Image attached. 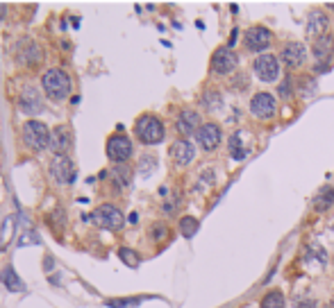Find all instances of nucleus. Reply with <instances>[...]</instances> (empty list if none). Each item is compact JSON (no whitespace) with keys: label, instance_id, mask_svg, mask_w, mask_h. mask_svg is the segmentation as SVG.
Instances as JSON below:
<instances>
[{"label":"nucleus","instance_id":"1","mask_svg":"<svg viewBox=\"0 0 334 308\" xmlns=\"http://www.w3.org/2000/svg\"><path fill=\"white\" fill-rule=\"evenodd\" d=\"M134 134L143 145H159L164 141L166 129H164V122L157 116L143 113V116H139V120L134 125Z\"/></svg>","mask_w":334,"mask_h":308},{"label":"nucleus","instance_id":"2","mask_svg":"<svg viewBox=\"0 0 334 308\" xmlns=\"http://www.w3.org/2000/svg\"><path fill=\"white\" fill-rule=\"evenodd\" d=\"M41 86L50 100H64L70 93V77L60 68H48L41 75Z\"/></svg>","mask_w":334,"mask_h":308},{"label":"nucleus","instance_id":"3","mask_svg":"<svg viewBox=\"0 0 334 308\" xmlns=\"http://www.w3.org/2000/svg\"><path fill=\"white\" fill-rule=\"evenodd\" d=\"M23 141H25V145L30 150L41 152V150H46L50 145V132L41 120H27L23 125Z\"/></svg>","mask_w":334,"mask_h":308},{"label":"nucleus","instance_id":"4","mask_svg":"<svg viewBox=\"0 0 334 308\" xmlns=\"http://www.w3.org/2000/svg\"><path fill=\"white\" fill-rule=\"evenodd\" d=\"M89 220H91L98 229H109V231H119V229H123V222H125L123 213L114 206V204H103V206H98L96 211L89 215Z\"/></svg>","mask_w":334,"mask_h":308},{"label":"nucleus","instance_id":"5","mask_svg":"<svg viewBox=\"0 0 334 308\" xmlns=\"http://www.w3.org/2000/svg\"><path fill=\"white\" fill-rule=\"evenodd\" d=\"M211 73L216 75V77H225V75L234 73L239 66V57L237 52L230 48V46H225V48H218L214 54H211Z\"/></svg>","mask_w":334,"mask_h":308},{"label":"nucleus","instance_id":"6","mask_svg":"<svg viewBox=\"0 0 334 308\" xmlns=\"http://www.w3.org/2000/svg\"><path fill=\"white\" fill-rule=\"evenodd\" d=\"M132 152H134V145H132V141H130L125 134H114V136H109V141H107V156L116 165L125 163V161L132 156Z\"/></svg>","mask_w":334,"mask_h":308},{"label":"nucleus","instance_id":"7","mask_svg":"<svg viewBox=\"0 0 334 308\" xmlns=\"http://www.w3.org/2000/svg\"><path fill=\"white\" fill-rule=\"evenodd\" d=\"M280 59L275 54H259L253 61V73L257 75L262 82H275L280 77Z\"/></svg>","mask_w":334,"mask_h":308},{"label":"nucleus","instance_id":"8","mask_svg":"<svg viewBox=\"0 0 334 308\" xmlns=\"http://www.w3.org/2000/svg\"><path fill=\"white\" fill-rule=\"evenodd\" d=\"M50 177H53L57 184H73L75 181V163L66 156V154H57L53 161H50Z\"/></svg>","mask_w":334,"mask_h":308},{"label":"nucleus","instance_id":"9","mask_svg":"<svg viewBox=\"0 0 334 308\" xmlns=\"http://www.w3.org/2000/svg\"><path fill=\"white\" fill-rule=\"evenodd\" d=\"M270 41H273V34L264 25L250 27L248 32L243 34V46L250 52H264L266 48H270Z\"/></svg>","mask_w":334,"mask_h":308},{"label":"nucleus","instance_id":"10","mask_svg":"<svg viewBox=\"0 0 334 308\" xmlns=\"http://www.w3.org/2000/svg\"><path fill=\"white\" fill-rule=\"evenodd\" d=\"M275 109H277V102L270 93L262 91V93H255L253 100H250V113L259 120H268L275 116Z\"/></svg>","mask_w":334,"mask_h":308},{"label":"nucleus","instance_id":"11","mask_svg":"<svg viewBox=\"0 0 334 308\" xmlns=\"http://www.w3.org/2000/svg\"><path fill=\"white\" fill-rule=\"evenodd\" d=\"M18 109L27 116H37V113L43 111V102H41V93H39L37 86L27 84L23 86L21 96H18Z\"/></svg>","mask_w":334,"mask_h":308},{"label":"nucleus","instance_id":"12","mask_svg":"<svg viewBox=\"0 0 334 308\" xmlns=\"http://www.w3.org/2000/svg\"><path fill=\"white\" fill-rule=\"evenodd\" d=\"M196 141H198V145L205 150V152H214L223 141V132L216 122H205V125L196 132Z\"/></svg>","mask_w":334,"mask_h":308},{"label":"nucleus","instance_id":"13","mask_svg":"<svg viewBox=\"0 0 334 308\" xmlns=\"http://www.w3.org/2000/svg\"><path fill=\"white\" fill-rule=\"evenodd\" d=\"M70 148H73V129L68 125L53 127V132H50V150L55 152V156L70 152Z\"/></svg>","mask_w":334,"mask_h":308},{"label":"nucleus","instance_id":"14","mask_svg":"<svg viewBox=\"0 0 334 308\" xmlns=\"http://www.w3.org/2000/svg\"><path fill=\"white\" fill-rule=\"evenodd\" d=\"M305 59H307V50H305V46L298 43V41L286 43L284 48H282V52H280V61L286 66V68H300V66L305 64Z\"/></svg>","mask_w":334,"mask_h":308},{"label":"nucleus","instance_id":"15","mask_svg":"<svg viewBox=\"0 0 334 308\" xmlns=\"http://www.w3.org/2000/svg\"><path fill=\"white\" fill-rule=\"evenodd\" d=\"M175 127H178V132L182 134V136H191V134H196L202 125H200V116L198 111H194V109H182L178 116V120H175Z\"/></svg>","mask_w":334,"mask_h":308},{"label":"nucleus","instance_id":"16","mask_svg":"<svg viewBox=\"0 0 334 308\" xmlns=\"http://www.w3.org/2000/svg\"><path fill=\"white\" fill-rule=\"evenodd\" d=\"M171 156L175 163L184 168V165H189L196 159V148L189 143L187 138H180V141H175V143L171 145Z\"/></svg>","mask_w":334,"mask_h":308},{"label":"nucleus","instance_id":"17","mask_svg":"<svg viewBox=\"0 0 334 308\" xmlns=\"http://www.w3.org/2000/svg\"><path fill=\"white\" fill-rule=\"evenodd\" d=\"M227 150H230V156L234 161H243L246 156H248L250 152V143L248 138H246V132H241V129H237V132L230 136V141H227Z\"/></svg>","mask_w":334,"mask_h":308},{"label":"nucleus","instance_id":"18","mask_svg":"<svg viewBox=\"0 0 334 308\" xmlns=\"http://www.w3.org/2000/svg\"><path fill=\"white\" fill-rule=\"evenodd\" d=\"M328 25H330V18H328V14L321 9H314L307 16V34L309 37H316V39L323 37Z\"/></svg>","mask_w":334,"mask_h":308},{"label":"nucleus","instance_id":"19","mask_svg":"<svg viewBox=\"0 0 334 308\" xmlns=\"http://www.w3.org/2000/svg\"><path fill=\"white\" fill-rule=\"evenodd\" d=\"M332 52H334V37L332 34H323V37H318L316 41H314V59L321 61V66L332 57Z\"/></svg>","mask_w":334,"mask_h":308},{"label":"nucleus","instance_id":"20","mask_svg":"<svg viewBox=\"0 0 334 308\" xmlns=\"http://www.w3.org/2000/svg\"><path fill=\"white\" fill-rule=\"evenodd\" d=\"M112 181H114V188L116 191H121V188L130 186V181H132V170H130L125 163H119V165H114V170H112Z\"/></svg>","mask_w":334,"mask_h":308},{"label":"nucleus","instance_id":"21","mask_svg":"<svg viewBox=\"0 0 334 308\" xmlns=\"http://www.w3.org/2000/svg\"><path fill=\"white\" fill-rule=\"evenodd\" d=\"M0 281L7 286V290H11V292H21V290H25V283L21 281V276L14 272V267H5V270L0 272Z\"/></svg>","mask_w":334,"mask_h":308},{"label":"nucleus","instance_id":"22","mask_svg":"<svg viewBox=\"0 0 334 308\" xmlns=\"http://www.w3.org/2000/svg\"><path fill=\"white\" fill-rule=\"evenodd\" d=\"M18 61L23 66H34L41 61V50L37 48V43H27V48H23V52H18Z\"/></svg>","mask_w":334,"mask_h":308},{"label":"nucleus","instance_id":"23","mask_svg":"<svg viewBox=\"0 0 334 308\" xmlns=\"http://www.w3.org/2000/svg\"><path fill=\"white\" fill-rule=\"evenodd\" d=\"M200 104L205 106V111H218V109L223 106L221 91H205V96H202Z\"/></svg>","mask_w":334,"mask_h":308},{"label":"nucleus","instance_id":"24","mask_svg":"<svg viewBox=\"0 0 334 308\" xmlns=\"http://www.w3.org/2000/svg\"><path fill=\"white\" fill-rule=\"evenodd\" d=\"M332 204H334V188H325V191H321L314 197V208L318 213H325Z\"/></svg>","mask_w":334,"mask_h":308},{"label":"nucleus","instance_id":"25","mask_svg":"<svg viewBox=\"0 0 334 308\" xmlns=\"http://www.w3.org/2000/svg\"><path fill=\"white\" fill-rule=\"evenodd\" d=\"M296 89L302 98H312V96H316L318 86H316V80H314L312 75H305V77H300V80L296 82Z\"/></svg>","mask_w":334,"mask_h":308},{"label":"nucleus","instance_id":"26","mask_svg":"<svg viewBox=\"0 0 334 308\" xmlns=\"http://www.w3.org/2000/svg\"><path fill=\"white\" fill-rule=\"evenodd\" d=\"M262 308H284V295L282 290H268L259 302Z\"/></svg>","mask_w":334,"mask_h":308},{"label":"nucleus","instance_id":"27","mask_svg":"<svg viewBox=\"0 0 334 308\" xmlns=\"http://www.w3.org/2000/svg\"><path fill=\"white\" fill-rule=\"evenodd\" d=\"M198 220L191 218V215H184V218H180V234L184 236V238H194L196 231H198Z\"/></svg>","mask_w":334,"mask_h":308},{"label":"nucleus","instance_id":"28","mask_svg":"<svg viewBox=\"0 0 334 308\" xmlns=\"http://www.w3.org/2000/svg\"><path fill=\"white\" fill-rule=\"evenodd\" d=\"M305 260H307V263H321V265H325V263H328V254H325L323 247L312 245V247H307V252H305Z\"/></svg>","mask_w":334,"mask_h":308},{"label":"nucleus","instance_id":"29","mask_svg":"<svg viewBox=\"0 0 334 308\" xmlns=\"http://www.w3.org/2000/svg\"><path fill=\"white\" fill-rule=\"evenodd\" d=\"M155 168H157V156H155V154H143L141 161H139V172H141V175H143V177L152 175Z\"/></svg>","mask_w":334,"mask_h":308},{"label":"nucleus","instance_id":"30","mask_svg":"<svg viewBox=\"0 0 334 308\" xmlns=\"http://www.w3.org/2000/svg\"><path fill=\"white\" fill-rule=\"evenodd\" d=\"M119 256L125 260V263H128L130 267H136V265H139V260H141L139 254H136V252H132V250H128V247H123V250L119 252Z\"/></svg>","mask_w":334,"mask_h":308},{"label":"nucleus","instance_id":"31","mask_svg":"<svg viewBox=\"0 0 334 308\" xmlns=\"http://www.w3.org/2000/svg\"><path fill=\"white\" fill-rule=\"evenodd\" d=\"M248 75H237V77H234V80H232V91H234V93H239V91H241V93H243V91H246V89H248Z\"/></svg>","mask_w":334,"mask_h":308},{"label":"nucleus","instance_id":"32","mask_svg":"<svg viewBox=\"0 0 334 308\" xmlns=\"http://www.w3.org/2000/svg\"><path fill=\"white\" fill-rule=\"evenodd\" d=\"M166 224H152V231H150V236H152V240H162V238H166Z\"/></svg>","mask_w":334,"mask_h":308},{"label":"nucleus","instance_id":"33","mask_svg":"<svg viewBox=\"0 0 334 308\" xmlns=\"http://www.w3.org/2000/svg\"><path fill=\"white\" fill-rule=\"evenodd\" d=\"M293 86H296V84H293V80H291V77H286V80L282 82V86H280V96L282 98H289V93H291Z\"/></svg>","mask_w":334,"mask_h":308},{"label":"nucleus","instance_id":"34","mask_svg":"<svg viewBox=\"0 0 334 308\" xmlns=\"http://www.w3.org/2000/svg\"><path fill=\"white\" fill-rule=\"evenodd\" d=\"M296 308H316V299H300Z\"/></svg>","mask_w":334,"mask_h":308},{"label":"nucleus","instance_id":"35","mask_svg":"<svg viewBox=\"0 0 334 308\" xmlns=\"http://www.w3.org/2000/svg\"><path fill=\"white\" fill-rule=\"evenodd\" d=\"M328 308H334V299H332V302H330V304H328Z\"/></svg>","mask_w":334,"mask_h":308}]
</instances>
